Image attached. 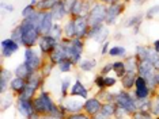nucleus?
Wrapping results in <instances>:
<instances>
[{"label": "nucleus", "instance_id": "4", "mask_svg": "<svg viewBox=\"0 0 159 119\" xmlns=\"http://www.w3.org/2000/svg\"><path fill=\"white\" fill-rule=\"evenodd\" d=\"M53 27V15L50 11H41L38 18V30L41 34H49Z\"/></svg>", "mask_w": 159, "mask_h": 119}, {"label": "nucleus", "instance_id": "27", "mask_svg": "<svg viewBox=\"0 0 159 119\" xmlns=\"http://www.w3.org/2000/svg\"><path fill=\"white\" fill-rule=\"evenodd\" d=\"M82 10H84V0H76L71 8V14L75 16H80Z\"/></svg>", "mask_w": 159, "mask_h": 119}, {"label": "nucleus", "instance_id": "1", "mask_svg": "<svg viewBox=\"0 0 159 119\" xmlns=\"http://www.w3.org/2000/svg\"><path fill=\"white\" fill-rule=\"evenodd\" d=\"M20 28H22V45L26 46V48H33V46L37 43L38 38H39V30L37 26L31 24L30 22L25 20L19 24Z\"/></svg>", "mask_w": 159, "mask_h": 119}, {"label": "nucleus", "instance_id": "17", "mask_svg": "<svg viewBox=\"0 0 159 119\" xmlns=\"http://www.w3.org/2000/svg\"><path fill=\"white\" fill-rule=\"evenodd\" d=\"M50 12H52V15H53V19H56V20H60L61 18L66 15L67 8H66V6H64L63 0H57L56 4L53 6V8L50 10Z\"/></svg>", "mask_w": 159, "mask_h": 119}, {"label": "nucleus", "instance_id": "34", "mask_svg": "<svg viewBox=\"0 0 159 119\" xmlns=\"http://www.w3.org/2000/svg\"><path fill=\"white\" fill-rule=\"evenodd\" d=\"M63 28H61L59 24H53V27H52V30H50L49 32V35H52L53 38H56V39H60L61 38V34H63Z\"/></svg>", "mask_w": 159, "mask_h": 119}, {"label": "nucleus", "instance_id": "9", "mask_svg": "<svg viewBox=\"0 0 159 119\" xmlns=\"http://www.w3.org/2000/svg\"><path fill=\"white\" fill-rule=\"evenodd\" d=\"M59 45V39L53 38L52 35L46 34V35H42L39 38V49H41L42 53H52L53 50L56 49V46Z\"/></svg>", "mask_w": 159, "mask_h": 119}, {"label": "nucleus", "instance_id": "7", "mask_svg": "<svg viewBox=\"0 0 159 119\" xmlns=\"http://www.w3.org/2000/svg\"><path fill=\"white\" fill-rule=\"evenodd\" d=\"M74 22H75V37L83 38L84 35H87L89 27H90L87 16H83V15L76 16L74 19Z\"/></svg>", "mask_w": 159, "mask_h": 119}, {"label": "nucleus", "instance_id": "13", "mask_svg": "<svg viewBox=\"0 0 159 119\" xmlns=\"http://www.w3.org/2000/svg\"><path fill=\"white\" fill-rule=\"evenodd\" d=\"M18 48H19V43L15 42L12 38L2 41V53L4 57H11L18 50Z\"/></svg>", "mask_w": 159, "mask_h": 119}, {"label": "nucleus", "instance_id": "30", "mask_svg": "<svg viewBox=\"0 0 159 119\" xmlns=\"http://www.w3.org/2000/svg\"><path fill=\"white\" fill-rule=\"evenodd\" d=\"M97 65V61L95 60H83L80 62V68L83 72H91Z\"/></svg>", "mask_w": 159, "mask_h": 119}, {"label": "nucleus", "instance_id": "16", "mask_svg": "<svg viewBox=\"0 0 159 119\" xmlns=\"http://www.w3.org/2000/svg\"><path fill=\"white\" fill-rule=\"evenodd\" d=\"M63 107L66 108V111H70L72 114H76L82 110V108H84V104H83L80 100L72 97V99H67L66 102L63 103Z\"/></svg>", "mask_w": 159, "mask_h": 119}, {"label": "nucleus", "instance_id": "8", "mask_svg": "<svg viewBox=\"0 0 159 119\" xmlns=\"http://www.w3.org/2000/svg\"><path fill=\"white\" fill-rule=\"evenodd\" d=\"M25 62L29 65V68L33 72H35L41 66V58H39L38 53L34 49H30V48L26 49V52H25Z\"/></svg>", "mask_w": 159, "mask_h": 119}, {"label": "nucleus", "instance_id": "29", "mask_svg": "<svg viewBox=\"0 0 159 119\" xmlns=\"http://www.w3.org/2000/svg\"><path fill=\"white\" fill-rule=\"evenodd\" d=\"M33 106H34V110H35V113L37 114H46V108H45L44 100H42L39 96L33 102Z\"/></svg>", "mask_w": 159, "mask_h": 119}, {"label": "nucleus", "instance_id": "5", "mask_svg": "<svg viewBox=\"0 0 159 119\" xmlns=\"http://www.w3.org/2000/svg\"><path fill=\"white\" fill-rule=\"evenodd\" d=\"M154 69L155 68L152 66V64L150 61H139L137 73H139V76H142L143 79H146L147 83H151V84H154V77H155Z\"/></svg>", "mask_w": 159, "mask_h": 119}, {"label": "nucleus", "instance_id": "41", "mask_svg": "<svg viewBox=\"0 0 159 119\" xmlns=\"http://www.w3.org/2000/svg\"><path fill=\"white\" fill-rule=\"evenodd\" d=\"M67 119H91V117L90 115H84V114H71L70 117H68Z\"/></svg>", "mask_w": 159, "mask_h": 119}, {"label": "nucleus", "instance_id": "57", "mask_svg": "<svg viewBox=\"0 0 159 119\" xmlns=\"http://www.w3.org/2000/svg\"><path fill=\"white\" fill-rule=\"evenodd\" d=\"M157 119H159V118H157Z\"/></svg>", "mask_w": 159, "mask_h": 119}, {"label": "nucleus", "instance_id": "14", "mask_svg": "<svg viewBox=\"0 0 159 119\" xmlns=\"http://www.w3.org/2000/svg\"><path fill=\"white\" fill-rule=\"evenodd\" d=\"M101 108H102V104L98 99H89L86 100L84 103V110L90 117H95L101 113Z\"/></svg>", "mask_w": 159, "mask_h": 119}, {"label": "nucleus", "instance_id": "20", "mask_svg": "<svg viewBox=\"0 0 159 119\" xmlns=\"http://www.w3.org/2000/svg\"><path fill=\"white\" fill-rule=\"evenodd\" d=\"M26 85H27V81L25 80V79H20V77H15L14 80H11V83H10V88L18 93L22 92Z\"/></svg>", "mask_w": 159, "mask_h": 119}, {"label": "nucleus", "instance_id": "21", "mask_svg": "<svg viewBox=\"0 0 159 119\" xmlns=\"http://www.w3.org/2000/svg\"><path fill=\"white\" fill-rule=\"evenodd\" d=\"M116 108H117V104H114L113 102H107V103L102 104V108H101V113L99 114H102L103 117L109 118L113 114H116Z\"/></svg>", "mask_w": 159, "mask_h": 119}, {"label": "nucleus", "instance_id": "26", "mask_svg": "<svg viewBox=\"0 0 159 119\" xmlns=\"http://www.w3.org/2000/svg\"><path fill=\"white\" fill-rule=\"evenodd\" d=\"M113 70L116 72V74L118 77H124L126 74V68H125V62L122 61H117V62L113 64Z\"/></svg>", "mask_w": 159, "mask_h": 119}, {"label": "nucleus", "instance_id": "37", "mask_svg": "<svg viewBox=\"0 0 159 119\" xmlns=\"http://www.w3.org/2000/svg\"><path fill=\"white\" fill-rule=\"evenodd\" d=\"M34 7H35V6H33V4H29L27 7H25L23 11H22V16H23V19H26V18L31 16V15H33V14L35 12V11H37V10L34 8Z\"/></svg>", "mask_w": 159, "mask_h": 119}, {"label": "nucleus", "instance_id": "33", "mask_svg": "<svg viewBox=\"0 0 159 119\" xmlns=\"http://www.w3.org/2000/svg\"><path fill=\"white\" fill-rule=\"evenodd\" d=\"M64 32H66L67 37H70V38L75 37V22H74V19L70 20L66 24V27H64Z\"/></svg>", "mask_w": 159, "mask_h": 119}, {"label": "nucleus", "instance_id": "52", "mask_svg": "<svg viewBox=\"0 0 159 119\" xmlns=\"http://www.w3.org/2000/svg\"><path fill=\"white\" fill-rule=\"evenodd\" d=\"M101 2H103V3H111V4H114L117 0H101Z\"/></svg>", "mask_w": 159, "mask_h": 119}, {"label": "nucleus", "instance_id": "22", "mask_svg": "<svg viewBox=\"0 0 159 119\" xmlns=\"http://www.w3.org/2000/svg\"><path fill=\"white\" fill-rule=\"evenodd\" d=\"M10 79H11V72L7 70V69H3L2 73H0V92H4L6 91L7 83L11 81Z\"/></svg>", "mask_w": 159, "mask_h": 119}, {"label": "nucleus", "instance_id": "47", "mask_svg": "<svg viewBox=\"0 0 159 119\" xmlns=\"http://www.w3.org/2000/svg\"><path fill=\"white\" fill-rule=\"evenodd\" d=\"M44 69H45V70H44V76H48V74L50 73V69H52V64H49L48 66L44 68Z\"/></svg>", "mask_w": 159, "mask_h": 119}, {"label": "nucleus", "instance_id": "6", "mask_svg": "<svg viewBox=\"0 0 159 119\" xmlns=\"http://www.w3.org/2000/svg\"><path fill=\"white\" fill-rule=\"evenodd\" d=\"M107 35H109V30L103 24H97V26L90 27V30L87 32V37L97 42H103L107 38Z\"/></svg>", "mask_w": 159, "mask_h": 119}, {"label": "nucleus", "instance_id": "56", "mask_svg": "<svg viewBox=\"0 0 159 119\" xmlns=\"http://www.w3.org/2000/svg\"><path fill=\"white\" fill-rule=\"evenodd\" d=\"M55 2H57V0H55Z\"/></svg>", "mask_w": 159, "mask_h": 119}, {"label": "nucleus", "instance_id": "28", "mask_svg": "<svg viewBox=\"0 0 159 119\" xmlns=\"http://www.w3.org/2000/svg\"><path fill=\"white\" fill-rule=\"evenodd\" d=\"M34 91H35V88H33L31 85H26L25 87V89L22 92L19 93V97L20 99H26V100H31V97H33V95H34Z\"/></svg>", "mask_w": 159, "mask_h": 119}, {"label": "nucleus", "instance_id": "15", "mask_svg": "<svg viewBox=\"0 0 159 119\" xmlns=\"http://www.w3.org/2000/svg\"><path fill=\"white\" fill-rule=\"evenodd\" d=\"M64 60H68L67 54H66V50H64V48L61 46V43H59V45L56 46V49L53 50L52 53H50V64H57L59 65L61 61Z\"/></svg>", "mask_w": 159, "mask_h": 119}, {"label": "nucleus", "instance_id": "23", "mask_svg": "<svg viewBox=\"0 0 159 119\" xmlns=\"http://www.w3.org/2000/svg\"><path fill=\"white\" fill-rule=\"evenodd\" d=\"M136 77H137L136 73H126L124 77H121L122 79V87L126 88V89L132 88L136 83Z\"/></svg>", "mask_w": 159, "mask_h": 119}, {"label": "nucleus", "instance_id": "38", "mask_svg": "<svg viewBox=\"0 0 159 119\" xmlns=\"http://www.w3.org/2000/svg\"><path fill=\"white\" fill-rule=\"evenodd\" d=\"M59 66H60L61 72H70L71 68H72V61L71 60H64L59 64Z\"/></svg>", "mask_w": 159, "mask_h": 119}, {"label": "nucleus", "instance_id": "55", "mask_svg": "<svg viewBox=\"0 0 159 119\" xmlns=\"http://www.w3.org/2000/svg\"><path fill=\"white\" fill-rule=\"evenodd\" d=\"M136 2H140V0H136Z\"/></svg>", "mask_w": 159, "mask_h": 119}, {"label": "nucleus", "instance_id": "45", "mask_svg": "<svg viewBox=\"0 0 159 119\" xmlns=\"http://www.w3.org/2000/svg\"><path fill=\"white\" fill-rule=\"evenodd\" d=\"M110 70H113V64H107V65H105V66H103V69H102V74L109 73Z\"/></svg>", "mask_w": 159, "mask_h": 119}, {"label": "nucleus", "instance_id": "43", "mask_svg": "<svg viewBox=\"0 0 159 119\" xmlns=\"http://www.w3.org/2000/svg\"><path fill=\"white\" fill-rule=\"evenodd\" d=\"M95 84L99 87V88H103L105 87V77L103 76H98V77L95 79Z\"/></svg>", "mask_w": 159, "mask_h": 119}, {"label": "nucleus", "instance_id": "10", "mask_svg": "<svg viewBox=\"0 0 159 119\" xmlns=\"http://www.w3.org/2000/svg\"><path fill=\"white\" fill-rule=\"evenodd\" d=\"M135 85H136V97L137 99H146V97L148 96V92H150L147 80L143 79L142 76H137Z\"/></svg>", "mask_w": 159, "mask_h": 119}, {"label": "nucleus", "instance_id": "18", "mask_svg": "<svg viewBox=\"0 0 159 119\" xmlns=\"http://www.w3.org/2000/svg\"><path fill=\"white\" fill-rule=\"evenodd\" d=\"M71 95L72 96H79V97H83V99H86L87 95H89V92H87V88H86V87L82 84V81L80 80H76V81H75V84L72 85V88H71Z\"/></svg>", "mask_w": 159, "mask_h": 119}, {"label": "nucleus", "instance_id": "50", "mask_svg": "<svg viewBox=\"0 0 159 119\" xmlns=\"http://www.w3.org/2000/svg\"><path fill=\"white\" fill-rule=\"evenodd\" d=\"M3 8L8 10V11H12V10H14V7H12L11 4H10V6H8V4H3Z\"/></svg>", "mask_w": 159, "mask_h": 119}, {"label": "nucleus", "instance_id": "48", "mask_svg": "<svg viewBox=\"0 0 159 119\" xmlns=\"http://www.w3.org/2000/svg\"><path fill=\"white\" fill-rule=\"evenodd\" d=\"M107 48H109V41H105L103 49H102V54H106V53H107Z\"/></svg>", "mask_w": 159, "mask_h": 119}, {"label": "nucleus", "instance_id": "46", "mask_svg": "<svg viewBox=\"0 0 159 119\" xmlns=\"http://www.w3.org/2000/svg\"><path fill=\"white\" fill-rule=\"evenodd\" d=\"M154 113L155 114H159V97L155 100V103H154Z\"/></svg>", "mask_w": 159, "mask_h": 119}, {"label": "nucleus", "instance_id": "3", "mask_svg": "<svg viewBox=\"0 0 159 119\" xmlns=\"http://www.w3.org/2000/svg\"><path fill=\"white\" fill-rule=\"evenodd\" d=\"M116 104H117L118 107L124 108V110L126 111V113H136L137 110V106H136V102L131 97V95H129L128 92H120L116 95Z\"/></svg>", "mask_w": 159, "mask_h": 119}, {"label": "nucleus", "instance_id": "53", "mask_svg": "<svg viewBox=\"0 0 159 119\" xmlns=\"http://www.w3.org/2000/svg\"><path fill=\"white\" fill-rule=\"evenodd\" d=\"M46 119H61V118H59V117H55V115H49Z\"/></svg>", "mask_w": 159, "mask_h": 119}, {"label": "nucleus", "instance_id": "49", "mask_svg": "<svg viewBox=\"0 0 159 119\" xmlns=\"http://www.w3.org/2000/svg\"><path fill=\"white\" fill-rule=\"evenodd\" d=\"M152 49H154L157 53H159V39H158V41H155V42H154V48H152Z\"/></svg>", "mask_w": 159, "mask_h": 119}, {"label": "nucleus", "instance_id": "19", "mask_svg": "<svg viewBox=\"0 0 159 119\" xmlns=\"http://www.w3.org/2000/svg\"><path fill=\"white\" fill-rule=\"evenodd\" d=\"M34 72L29 68V65L26 62H23V64H20V65H18L16 66V69H15V76L16 77H20V79H29L31 74H33Z\"/></svg>", "mask_w": 159, "mask_h": 119}, {"label": "nucleus", "instance_id": "40", "mask_svg": "<svg viewBox=\"0 0 159 119\" xmlns=\"http://www.w3.org/2000/svg\"><path fill=\"white\" fill-rule=\"evenodd\" d=\"M157 14H159V6H154V7H151V8L148 10L147 18H154Z\"/></svg>", "mask_w": 159, "mask_h": 119}, {"label": "nucleus", "instance_id": "2", "mask_svg": "<svg viewBox=\"0 0 159 119\" xmlns=\"http://www.w3.org/2000/svg\"><path fill=\"white\" fill-rule=\"evenodd\" d=\"M106 10L107 7H105L102 3H97V4L91 7L87 16L90 27L97 26V24H102V22L106 20Z\"/></svg>", "mask_w": 159, "mask_h": 119}, {"label": "nucleus", "instance_id": "31", "mask_svg": "<svg viewBox=\"0 0 159 119\" xmlns=\"http://www.w3.org/2000/svg\"><path fill=\"white\" fill-rule=\"evenodd\" d=\"M27 84H29V85H31V87H33V88L37 89L38 87H39V84H41V76L37 74V73H35V72H34V73L31 74L29 79H27Z\"/></svg>", "mask_w": 159, "mask_h": 119}, {"label": "nucleus", "instance_id": "24", "mask_svg": "<svg viewBox=\"0 0 159 119\" xmlns=\"http://www.w3.org/2000/svg\"><path fill=\"white\" fill-rule=\"evenodd\" d=\"M147 61H150L155 69L159 70V53H157L154 49H148V58H147Z\"/></svg>", "mask_w": 159, "mask_h": 119}, {"label": "nucleus", "instance_id": "39", "mask_svg": "<svg viewBox=\"0 0 159 119\" xmlns=\"http://www.w3.org/2000/svg\"><path fill=\"white\" fill-rule=\"evenodd\" d=\"M140 23H142V18L140 16H133L132 19L128 22V26L129 27H137Z\"/></svg>", "mask_w": 159, "mask_h": 119}, {"label": "nucleus", "instance_id": "54", "mask_svg": "<svg viewBox=\"0 0 159 119\" xmlns=\"http://www.w3.org/2000/svg\"><path fill=\"white\" fill-rule=\"evenodd\" d=\"M117 119H125V118H122V117H121V118H117Z\"/></svg>", "mask_w": 159, "mask_h": 119}, {"label": "nucleus", "instance_id": "51", "mask_svg": "<svg viewBox=\"0 0 159 119\" xmlns=\"http://www.w3.org/2000/svg\"><path fill=\"white\" fill-rule=\"evenodd\" d=\"M94 119H109V118H107V117H103L102 114H98V115H95V118H94Z\"/></svg>", "mask_w": 159, "mask_h": 119}, {"label": "nucleus", "instance_id": "12", "mask_svg": "<svg viewBox=\"0 0 159 119\" xmlns=\"http://www.w3.org/2000/svg\"><path fill=\"white\" fill-rule=\"evenodd\" d=\"M18 110L19 113L26 118H30L31 115L35 113L34 110V106L31 104V100H26V99H18Z\"/></svg>", "mask_w": 159, "mask_h": 119}, {"label": "nucleus", "instance_id": "36", "mask_svg": "<svg viewBox=\"0 0 159 119\" xmlns=\"http://www.w3.org/2000/svg\"><path fill=\"white\" fill-rule=\"evenodd\" d=\"M11 38L18 43H22V28H20V26H18L15 30L11 32Z\"/></svg>", "mask_w": 159, "mask_h": 119}, {"label": "nucleus", "instance_id": "11", "mask_svg": "<svg viewBox=\"0 0 159 119\" xmlns=\"http://www.w3.org/2000/svg\"><path fill=\"white\" fill-rule=\"evenodd\" d=\"M122 10H124V4H118V3H114V4H111L107 7L106 10V22L109 24L114 23L116 19L118 18V15L122 12Z\"/></svg>", "mask_w": 159, "mask_h": 119}, {"label": "nucleus", "instance_id": "32", "mask_svg": "<svg viewBox=\"0 0 159 119\" xmlns=\"http://www.w3.org/2000/svg\"><path fill=\"white\" fill-rule=\"evenodd\" d=\"M136 57H137V60L139 61H147V58H148V49H146L144 46H137Z\"/></svg>", "mask_w": 159, "mask_h": 119}, {"label": "nucleus", "instance_id": "35", "mask_svg": "<svg viewBox=\"0 0 159 119\" xmlns=\"http://www.w3.org/2000/svg\"><path fill=\"white\" fill-rule=\"evenodd\" d=\"M109 54L113 57H120V56H125V48H122V46H114V48H111L109 50Z\"/></svg>", "mask_w": 159, "mask_h": 119}, {"label": "nucleus", "instance_id": "44", "mask_svg": "<svg viewBox=\"0 0 159 119\" xmlns=\"http://www.w3.org/2000/svg\"><path fill=\"white\" fill-rule=\"evenodd\" d=\"M116 84V79L113 77H105V87H113Z\"/></svg>", "mask_w": 159, "mask_h": 119}, {"label": "nucleus", "instance_id": "42", "mask_svg": "<svg viewBox=\"0 0 159 119\" xmlns=\"http://www.w3.org/2000/svg\"><path fill=\"white\" fill-rule=\"evenodd\" d=\"M68 87H70V80H64L63 84H61V95L66 96L67 95V91H68Z\"/></svg>", "mask_w": 159, "mask_h": 119}, {"label": "nucleus", "instance_id": "25", "mask_svg": "<svg viewBox=\"0 0 159 119\" xmlns=\"http://www.w3.org/2000/svg\"><path fill=\"white\" fill-rule=\"evenodd\" d=\"M56 4L55 0H41V2H37V8L38 11H50L53 8V6Z\"/></svg>", "mask_w": 159, "mask_h": 119}]
</instances>
